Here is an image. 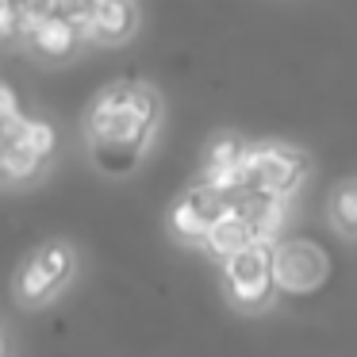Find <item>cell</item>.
Returning a JSON list of instances; mask_svg holds the SVG:
<instances>
[{"label":"cell","mask_w":357,"mask_h":357,"mask_svg":"<svg viewBox=\"0 0 357 357\" xmlns=\"http://www.w3.org/2000/svg\"><path fill=\"white\" fill-rule=\"evenodd\" d=\"M162 119V100L146 81H112L96 93L85 116L89 158L108 177H127L146 158Z\"/></svg>","instance_id":"cell-1"},{"label":"cell","mask_w":357,"mask_h":357,"mask_svg":"<svg viewBox=\"0 0 357 357\" xmlns=\"http://www.w3.org/2000/svg\"><path fill=\"white\" fill-rule=\"evenodd\" d=\"M223 280L231 300L242 311H265L277 296V277H273V242L254 238L231 257H223Z\"/></svg>","instance_id":"cell-2"},{"label":"cell","mask_w":357,"mask_h":357,"mask_svg":"<svg viewBox=\"0 0 357 357\" xmlns=\"http://www.w3.org/2000/svg\"><path fill=\"white\" fill-rule=\"evenodd\" d=\"M246 188H257V192L280 196V200H292L296 188L307 177V158L296 146H284V142H261V146H246Z\"/></svg>","instance_id":"cell-3"},{"label":"cell","mask_w":357,"mask_h":357,"mask_svg":"<svg viewBox=\"0 0 357 357\" xmlns=\"http://www.w3.org/2000/svg\"><path fill=\"white\" fill-rule=\"evenodd\" d=\"M73 269H77V257H73V250L66 246V242H43V246L20 265L12 288H16L20 303H27V307H43L50 296L62 292V288L70 284Z\"/></svg>","instance_id":"cell-4"},{"label":"cell","mask_w":357,"mask_h":357,"mask_svg":"<svg viewBox=\"0 0 357 357\" xmlns=\"http://www.w3.org/2000/svg\"><path fill=\"white\" fill-rule=\"evenodd\" d=\"M326 273H331V257L323 246L307 238H280L273 242V277H277V292L288 296H307L323 288Z\"/></svg>","instance_id":"cell-5"},{"label":"cell","mask_w":357,"mask_h":357,"mask_svg":"<svg viewBox=\"0 0 357 357\" xmlns=\"http://www.w3.org/2000/svg\"><path fill=\"white\" fill-rule=\"evenodd\" d=\"M227 204H231V196L215 192V188H211L208 181H200V185L188 188V192L181 196L177 204H173V211H169V227L181 234V238L200 242V238H204V231H208V223L227 208Z\"/></svg>","instance_id":"cell-6"},{"label":"cell","mask_w":357,"mask_h":357,"mask_svg":"<svg viewBox=\"0 0 357 357\" xmlns=\"http://www.w3.org/2000/svg\"><path fill=\"white\" fill-rule=\"evenodd\" d=\"M89 20H93V43L119 47L139 27V8L135 0H89Z\"/></svg>","instance_id":"cell-7"},{"label":"cell","mask_w":357,"mask_h":357,"mask_svg":"<svg viewBox=\"0 0 357 357\" xmlns=\"http://www.w3.org/2000/svg\"><path fill=\"white\" fill-rule=\"evenodd\" d=\"M254 223H250V215L238 208V204H227L223 211H219L215 219L208 223V231H204V250H208L211 257H231L234 250H242L246 242H254Z\"/></svg>","instance_id":"cell-8"},{"label":"cell","mask_w":357,"mask_h":357,"mask_svg":"<svg viewBox=\"0 0 357 357\" xmlns=\"http://www.w3.org/2000/svg\"><path fill=\"white\" fill-rule=\"evenodd\" d=\"M27 43H31V47L39 50L43 58H54V62H58V58H70L85 39H81L77 27H73L70 20H66L62 12H58V16H47V20H43V24L35 27V35H31Z\"/></svg>","instance_id":"cell-9"},{"label":"cell","mask_w":357,"mask_h":357,"mask_svg":"<svg viewBox=\"0 0 357 357\" xmlns=\"http://www.w3.org/2000/svg\"><path fill=\"white\" fill-rule=\"evenodd\" d=\"M326 215H331L334 231L357 238V181H342L334 185L331 200H326Z\"/></svg>","instance_id":"cell-10"},{"label":"cell","mask_w":357,"mask_h":357,"mask_svg":"<svg viewBox=\"0 0 357 357\" xmlns=\"http://www.w3.org/2000/svg\"><path fill=\"white\" fill-rule=\"evenodd\" d=\"M43 165L47 158H39L24 139H4V177L8 181H31Z\"/></svg>","instance_id":"cell-11"},{"label":"cell","mask_w":357,"mask_h":357,"mask_svg":"<svg viewBox=\"0 0 357 357\" xmlns=\"http://www.w3.org/2000/svg\"><path fill=\"white\" fill-rule=\"evenodd\" d=\"M8 139H24L27 146L35 150L39 158H54V150H58V131H54V123L50 119H39V116H27L24 123H20V131L16 135H8Z\"/></svg>","instance_id":"cell-12"},{"label":"cell","mask_w":357,"mask_h":357,"mask_svg":"<svg viewBox=\"0 0 357 357\" xmlns=\"http://www.w3.org/2000/svg\"><path fill=\"white\" fill-rule=\"evenodd\" d=\"M20 35V8H16V0L12 4H0V43H8Z\"/></svg>","instance_id":"cell-13"},{"label":"cell","mask_w":357,"mask_h":357,"mask_svg":"<svg viewBox=\"0 0 357 357\" xmlns=\"http://www.w3.org/2000/svg\"><path fill=\"white\" fill-rule=\"evenodd\" d=\"M0 177H4V142H0Z\"/></svg>","instance_id":"cell-14"},{"label":"cell","mask_w":357,"mask_h":357,"mask_svg":"<svg viewBox=\"0 0 357 357\" xmlns=\"http://www.w3.org/2000/svg\"><path fill=\"white\" fill-rule=\"evenodd\" d=\"M0 354H4V338H0Z\"/></svg>","instance_id":"cell-15"}]
</instances>
